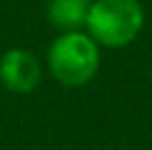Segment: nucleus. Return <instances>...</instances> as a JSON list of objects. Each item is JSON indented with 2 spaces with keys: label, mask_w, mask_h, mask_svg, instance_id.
<instances>
[{
  "label": "nucleus",
  "mask_w": 152,
  "mask_h": 150,
  "mask_svg": "<svg viewBox=\"0 0 152 150\" xmlns=\"http://www.w3.org/2000/svg\"><path fill=\"white\" fill-rule=\"evenodd\" d=\"M40 62L24 49H9L0 58V84L13 93H31L40 84Z\"/></svg>",
  "instance_id": "3"
},
{
  "label": "nucleus",
  "mask_w": 152,
  "mask_h": 150,
  "mask_svg": "<svg viewBox=\"0 0 152 150\" xmlns=\"http://www.w3.org/2000/svg\"><path fill=\"white\" fill-rule=\"evenodd\" d=\"M86 27L102 46L130 44L143 27V7L137 0H95L88 9Z\"/></svg>",
  "instance_id": "1"
},
{
  "label": "nucleus",
  "mask_w": 152,
  "mask_h": 150,
  "mask_svg": "<svg viewBox=\"0 0 152 150\" xmlns=\"http://www.w3.org/2000/svg\"><path fill=\"white\" fill-rule=\"evenodd\" d=\"M49 69L60 84L77 89L95 77L99 69L97 42L80 31H66L49 49Z\"/></svg>",
  "instance_id": "2"
},
{
  "label": "nucleus",
  "mask_w": 152,
  "mask_h": 150,
  "mask_svg": "<svg viewBox=\"0 0 152 150\" xmlns=\"http://www.w3.org/2000/svg\"><path fill=\"white\" fill-rule=\"evenodd\" d=\"M91 0H51L49 2V20L62 31H75L86 24V15L91 9Z\"/></svg>",
  "instance_id": "4"
}]
</instances>
